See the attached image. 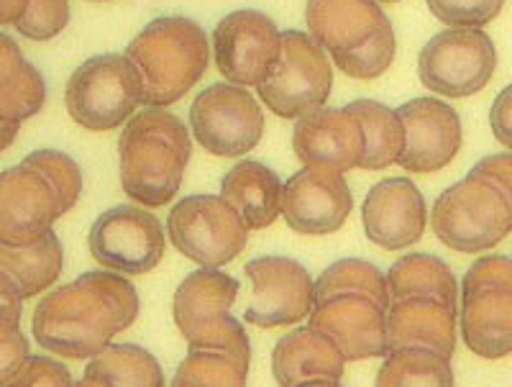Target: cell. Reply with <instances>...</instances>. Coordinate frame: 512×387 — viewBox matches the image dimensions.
<instances>
[{
  "label": "cell",
  "mask_w": 512,
  "mask_h": 387,
  "mask_svg": "<svg viewBox=\"0 0 512 387\" xmlns=\"http://www.w3.org/2000/svg\"><path fill=\"white\" fill-rule=\"evenodd\" d=\"M472 172L489 177V180L495 182L497 188L507 195L512 208V154H492V157H484L482 162H477L472 167Z\"/></svg>",
  "instance_id": "obj_38"
},
{
  "label": "cell",
  "mask_w": 512,
  "mask_h": 387,
  "mask_svg": "<svg viewBox=\"0 0 512 387\" xmlns=\"http://www.w3.org/2000/svg\"><path fill=\"white\" fill-rule=\"evenodd\" d=\"M3 387H75V382L70 370L57 359L29 357L8 380H3Z\"/></svg>",
  "instance_id": "obj_36"
},
{
  "label": "cell",
  "mask_w": 512,
  "mask_h": 387,
  "mask_svg": "<svg viewBox=\"0 0 512 387\" xmlns=\"http://www.w3.org/2000/svg\"><path fill=\"white\" fill-rule=\"evenodd\" d=\"M29 0H0V21L3 26H16L18 18L24 16Z\"/></svg>",
  "instance_id": "obj_39"
},
{
  "label": "cell",
  "mask_w": 512,
  "mask_h": 387,
  "mask_svg": "<svg viewBox=\"0 0 512 387\" xmlns=\"http://www.w3.org/2000/svg\"><path fill=\"white\" fill-rule=\"evenodd\" d=\"M62 244L57 234L41 236L39 241L21 247H3L0 252V280L11 282L21 298H34L62 275Z\"/></svg>",
  "instance_id": "obj_26"
},
{
  "label": "cell",
  "mask_w": 512,
  "mask_h": 387,
  "mask_svg": "<svg viewBox=\"0 0 512 387\" xmlns=\"http://www.w3.org/2000/svg\"><path fill=\"white\" fill-rule=\"evenodd\" d=\"M346 108L359 118L367 136V154H364L361 170H384V167L397 165V159L405 152V126H402L400 113L369 98L354 100Z\"/></svg>",
  "instance_id": "obj_28"
},
{
  "label": "cell",
  "mask_w": 512,
  "mask_h": 387,
  "mask_svg": "<svg viewBox=\"0 0 512 387\" xmlns=\"http://www.w3.org/2000/svg\"><path fill=\"white\" fill-rule=\"evenodd\" d=\"M377 3H397V0H377Z\"/></svg>",
  "instance_id": "obj_42"
},
{
  "label": "cell",
  "mask_w": 512,
  "mask_h": 387,
  "mask_svg": "<svg viewBox=\"0 0 512 387\" xmlns=\"http://www.w3.org/2000/svg\"><path fill=\"white\" fill-rule=\"evenodd\" d=\"M82 193V172L72 157L36 149L0 175V241L21 247L54 231Z\"/></svg>",
  "instance_id": "obj_2"
},
{
  "label": "cell",
  "mask_w": 512,
  "mask_h": 387,
  "mask_svg": "<svg viewBox=\"0 0 512 387\" xmlns=\"http://www.w3.org/2000/svg\"><path fill=\"white\" fill-rule=\"evenodd\" d=\"M346 357L323 331L303 326L282 336L272 349V375L280 387L305 382H338L344 377Z\"/></svg>",
  "instance_id": "obj_23"
},
{
  "label": "cell",
  "mask_w": 512,
  "mask_h": 387,
  "mask_svg": "<svg viewBox=\"0 0 512 387\" xmlns=\"http://www.w3.org/2000/svg\"><path fill=\"white\" fill-rule=\"evenodd\" d=\"M387 288L390 300L428 298L441 300L448 308L459 311V282L448 264L433 254H408L395 262L387 272Z\"/></svg>",
  "instance_id": "obj_27"
},
{
  "label": "cell",
  "mask_w": 512,
  "mask_h": 387,
  "mask_svg": "<svg viewBox=\"0 0 512 387\" xmlns=\"http://www.w3.org/2000/svg\"><path fill=\"white\" fill-rule=\"evenodd\" d=\"M497 67L495 44L482 29L441 31L420 49V83L446 98L482 93Z\"/></svg>",
  "instance_id": "obj_11"
},
{
  "label": "cell",
  "mask_w": 512,
  "mask_h": 387,
  "mask_svg": "<svg viewBox=\"0 0 512 387\" xmlns=\"http://www.w3.org/2000/svg\"><path fill=\"white\" fill-rule=\"evenodd\" d=\"M144 103V85L126 54L85 59L67 80L64 106L75 124L88 131H113Z\"/></svg>",
  "instance_id": "obj_7"
},
{
  "label": "cell",
  "mask_w": 512,
  "mask_h": 387,
  "mask_svg": "<svg viewBox=\"0 0 512 387\" xmlns=\"http://www.w3.org/2000/svg\"><path fill=\"white\" fill-rule=\"evenodd\" d=\"M126 57L144 85V106L164 108L185 98L208 70V36L192 18L162 16L128 42Z\"/></svg>",
  "instance_id": "obj_4"
},
{
  "label": "cell",
  "mask_w": 512,
  "mask_h": 387,
  "mask_svg": "<svg viewBox=\"0 0 512 387\" xmlns=\"http://www.w3.org/2000/svg\"><path fill=\"white\" fill-rule=\"evenodd\" d=\"M169 239L182 257L218 270L244 252L249 229L221 195H187L167 218Z\"/></svg>",
  "instance_id": "obj_10"
},
{
  "label": "cell",
  "mask_w": 512,
  "mask_h": 387,
  "mask_svg": "<svg viewBox=\"0 0 512 387\" xmlns=\"http://www.w3.org/2000/svg\"><path fill=\"white\" fill-rule=\"evenodd\" d=\"M190 129L205 152L241 157L262 139L264 113L254 95L239 85H210L190 106Z\"/></svg>",
  "instance_id": "obj_12"
},
{
  "label": "cell",
  "mask_w": 512,
  "mask_h": 387,
  "mask_svg": "<svg viewBox=\"0 0 512 387\" xmlns=\"http://www.w3.org/2000/svg\"><path fill=\"white\" fill-rule=\"evenodd\" d=\"M361 218L372 244L387 252H397L423 236L428 213L415 182L408 177H387L369 190L361 206Z\"/></svg>",
  "instance_id": "obj_20"
},
{
  "label": "cell",
  "mask_w": 512,
  "mask_h": 387,
  "mask_svg": "<svg viewBox=\"0 0 512 387\" xmlns=\"http://www.w3.org/2000/svg\"><path fill=\"white\" fill-rule=\"evenodd\" d=\"M251 303L244 321L259 329L292 326L310 318L315 305V280L303 264L290 257H256L246 264Z\"/></svg>",
  "instance_id": "obj_14"
},
{
  "label": "cell",
  "mask_w": 512,
  "mask_h": 387,
  "mask_svg": "<svg viewBox=\"0 0 512 387\" xmlns=\"http://www.w3.org/2000/svg\"><path fill=\"white\" fill-rule=\"evenodd\" d=\"M139 318V293L116 272H85L41 298L34 339L64 359H93Z\"/></svg>",
  "instance_id": "obj_1"
},
{
  "label": "cell",
  "mask_w": 512,
  "mask_h": 387,
  "mask_svg": "<svg viewBox=\"0 0 512 387\" xmlns=\"http://www.w3.org/2000/svg\"><path fill=\"white\" fill-rule=\"evenodd\" d=\"M354 198L341 172L303 167L285 182L282 218L303 236H328L351 216Z\"/></svg>",
  "instance_id": "obj_16"
},
{
  "label": "cell",
  "mask_w": 512,
  "mask_h": 387,
  "mask_svg": "<svg viewBox=\"0 0 512 387\" xmlns=\"http://www.w3.org/2000/svg\"><path fill=\"white\" fill-rule=\"evenodd\" d=\"M190 152V131L175 113L164 108L134 113L118 139L123 193L146 208L167 206L180 190Z\"/></svg>",
  "instance_id": "obj_3"
},
{
  "label": "cell",
  "mask_w": 512,
  "mask_h": 387,
  "mask_svg": "<svg viewBox=\"0 0 512 387\" xmlns=\"http://www.w3.org/2000/svg\"><path fill=\"white\" fill-rule=\"evenodd\" d=\"M292 149L305 167H326L344 175L364 162L367 136L349 108H318L297 118Z\"/></svg>",
  "instance_id": "obj_19"
},
{
  "label": "cell",
  "mask_w": 512,
  "mask_h": 387,
  "mask_svg": "<svg viewBox=\"0 0 512 387\" xmlns=\"http://www.w3.org/2000/svg\"><path fill=\"white\" fill-rule=\"evenodd\" d=\"M93 3H108V0H93Z\"/></svg>",
  "instance_id": "obj_43"
},
{
  "label": "cell",
  "mask_w": 512,
  "mask_h": 387,
  "mask_svg": "<svg viewBox=\"0 0 512 387\" xmlns=\"http://www.w3.org/2000/svg\"><path fill=\"white\" fill-rule=\"evenodd\" d=\"M21 303H24V298L18 295L11 282L0 280V375H3V380H8L31 357L29 341L18 329Z\"/></svg>",
  "instance_id": "obj_33"
},
{
  "label": "cell",
  "mask_w": 512,
  "mask_h": 387,
  "mask_svg": "<svg viewBox=\"0 0 512 387\" xmlns=\"http://www.w3.org/2000/svg\"><path fill=\"white\" fill-rule=\"evenodd\" d=\"M433 16L451 29H482L495 21L505 0H425Z\"/></svg>",
  "instance_id": "obj_34"
},
{
  "label": "cell",
  "mask_w": 512,
  "mask_h": 387,
  "mask_svg": "<svg viewBox=\"0 0 512 387\" xmlns=\"http://www.w3.org/2000/svg\"><path fill=\"white\" fill-rule=\"evenodd\" d=\"M459 311L441 300L410 298L390 303L387 311V354L400 349H428L451 359L456 349Z\"/></svg>",
  "instance_id": "obj_22"
},
{
  "label": "cell",
  "mask_w": 512,
  "mask_h": 387,
  "mask_svg": "<svg viewBox=\"0 0 512 387\" xmlns=\"http://www.w3.org/2000/svg\"><path fill=\"white\" fill-rule=\"evenodd\" d=\"M47 98L44 77L21 54L11 36L0 39V147L8 149L26 118L36 116Z\"/></svg>",
  "instance_id": "obj_24"
},
{
  "label": "cell",
  "mask_w": 512,
  "mask_h": 387,
  "mask_svg": "<svg viewBox=\"0 0 512 387\" xmlns=\"http://www.w3.org/2000/svg\"><path fill=\"white\" fill-rule=\"evenodd\" d=\"M333 70L323 47L303 31H282L280 57L272 72L256 85L264 106L280 118H303L326 106Z\"/></svg>",
  "instance_id": "obj_9"
},
{
  "label": "cell",
  "mask_w": 512,
  "mask_h": 387,
  "mask_svg": "<svg viewBox=\"0 0 512 387\" xmlns=\"http://www.w3.org/2000/svg\"><path fill=\"white\" fill-rule=\"evenodd\" d=\"M282 195L285 185L277 172L254 159L236 162L221 182V198L239 213L249 231L267 229L277 221L282 213Z\"/></svg>",
  "instance_id": "obj_25"
},
{
  "label": "cell",
  "mask_w": 512,
  "mask_h": 387,
  "mask_svg": "<svg viewBox=\"0 0 512 387\" xmlns=\"http://www.w3.org/2000/svg\"><path fill=\"white\" fill-rule=\"evenodd\" d=\"M333 295H369L390 308V288H387V275L379 272L372 262L364 259H341L331 264L315 282V303L328 300Z\"/></svg>",
  "instance_id": "obj_31"
},
{
  "label": "cell",
  "mask_w": 512,
  "mask_h": 387,
  "mask_svg": "<svg viewBox=\"0 0 512 387\" xmlns=\"http://www.w3.org/2000/svg\"><path fill=\"white\" fill-rule=\"evenodd\" d=\"M239 282L218 270H198L180 282L172 316L190 352H221L249 367L251 346L241 321L231 316Z\"/></svg>",
  "instance_id": "obj_5"
},
{
  "label": "cell",
  "mask_w": 512,
  "mask_h": 387,
  "mask_svg": "<svg viewBox=\"0 0 512 387\" xmlns=\"http://www.w3.org/2000/svg\"><path fill=\"white\" fill-rule=\"evenodd\" d=\"M85 375L108 380L113 387H164V372L154 354L136 344H111L90 359Z\"/></svg>",
  "instance_id": "obj_29"
},
{
  "label": "cell",
  "mask_w": 512,
  "mask_h": 387,
  "mask_svg": "<svg viewBox=\"0 0 512 387\" xmlns=\"http://www.w3.org/2000/svg\"><path fill=\"white\" fill-rule=\"evenodd\" d=\"M387 305L369 295H333L313 305L310 326L341 349L346 362L387 357Z\"/></svg>",
  "instance_id": "obj_17"
},
{
  "label": "cell",
  "mask_w": 512,
  "mask_h": 387,
  "mask_svg": "<svg viewBox=\"0 0 512 387\" xmlns=\"http://www.w3.org/2000/svg\"><path fill=\"white\" fill-rule=\"evenodd\" d=\"M374 387H454V370L436 352L400 349L384 357Z\"/></svg>",
  "instance_id": "obj_30"
},
{
  "label": "cell",
  "mask_w": 512,
  "mask_h": 387,
  "mask_svg": "<svg viewBox=\"0 0 512 387\" xmlns=\"http://www.w3.org/2000/svg\"><path fill=\"white\" fill-rule=\"evenodd\" d=\"M249 367L221 352H190L169 387H246Z\"/></svg>",
  "instance_id": "obj_32"
},
{
  "label": "cell",
  "mask_w": 512,
  "mask_h": 387,
  "mask_svg": "<svg viewBox=\"0 0 512 387\" xmlns=\"http://www.w3.org/2000/svg\"><path fill=\"white\" fill-rule=\"evenodd\" d=\"M431 226L448 249L482 254L512 234L510 200L489 177L469 170L464 180L438 195Z\"/></svg>",
  "instance_id": "obj_6"
},
{
  "label": "cell",
  "mask_w": 512,
  "mask_h": 387,
  "mask_svg": "<svg viewBox=\"0 0 512 387\" xmlns=\"http://www.w3.org/2000/svg\"><path fill=\"white\" fill-rule=\"evenodd\" d=\"M461 339L482 359L512 354V259L482 257L461 280Z\"/></svg>",
  "instance_id": "obj_8"
},
{
  "label": "cell",
  "mask_w": 512,
  "mask_h": 387,
  "mask_svg": "<svg viewBox=\"0 0 512 387\" xmlns=\"http://www.w3.org/2000/svg\"><path fill=\"white\" fill-rule=\"evenodd\" d=\"M397 113L405 126V152L397 159L402 170L431 175L454 162L464 141L454 108L428 95L402 103Z\"/></svg>",
  "instance_id": "obj_18"
},
{
  "label": "cell",
  "mask_w": 512,
  "mask_h": 387,
  "mask_svg": "<svg viewBox=\"0 0 512 387\" xmlns=\"http://www.w3.org/2000/svg\"><path fill=\"white\" fill-rule=\"evenodd\" d=\"M95 262L121 275H146L164 257V231L154 213L139 206H116L90 229Z\"/></svg>",
  "instance_id": "obj_13"
},
{
  "label": "cell",
  "mask_w": 512,
  "mask_h": 387,
  "mask_svg": "<svg viewBox=\"0 0 512 387\" xmlns=\"http://www.w3.org/2000/svg\"><path fill=\"white\" fill-rule=\"evenodd\" d=\"M305 21L313 42L333 59L372 44L392 31L377 0H308Z\"/></svg>",
  "instance_id": "obj_21"
},
{
  "label": "cell",
  "mask_w": 512,
  "mask_h": 387,
  "mask_svg": "<svg viewBox=\"0 0 512 387\" xmlns=\"http://www.w3.org/2000/svg\"><path fill=\"white\" fill-rule=\"evenodd\" d=\"M297 387H344V385H341V382H323V380H318V382H305V385H297Z\"/></svg>",
  "instance_id": "obj_41"
},
{
  "label": "cell",
  "mask_w": 512,
  "mask_h": 387,
  "mask_svg": "<svg viewBox=\"0 0 512 387\" xmlns=\"http://www.w3.org/2000/svg\"><path fill=\"white\" fill-rule=\"evenodd\" d=\"M75 387H113L108 380H100V377H82V380L75 382Z\"/></svg>",
  "instance_id": "obj_40"
},
{
  "label": "cell",
  "mask_w": 512,
  "mask_h": 387,
  "mask_svg": "<svg viewBox=\"0 0 512 387\" xmlns=\"http://www.w3.org/2000/svg\"><path fill=\"white\" fill-rule=\"evenodd\" d=\"M282 31L262 11H233L213 31V52L221 75L231 85H259L280 57Z\"/></svg>",
  "instance_id": "obj_15"
},
{
  "label": "cell",
  "mask_w": 512,
  "mask_h": 387,
  "mask_svg": "<svg viewBox=\"0 0 512 387\" xmlns=\"http://www.w3.org/2000/svg\"><path fill=\"white\" fill-rule=\"evenodd\" d=\"M67 24H70L67 0H29L24 16L18 18L16 29L34 42H49L62 34Z\"/></svg>",
  "instance_id": "obj_35"
},
{
  "label": "cell",
  "mask_w": 512,
  "mask_h": 387,
  "mask_svg": "<svg viewBox=\"0 0 512 387\" xmlns=\"http://www.w3.org/2000/svg\"><path fill=\"white\" fill-rule=\"evenodd\" d=\"M489 126L502 147L512 149V85H507L489 108Z\"/></svg>",
  "instance_id": "obj_37"
}]
</instances>
